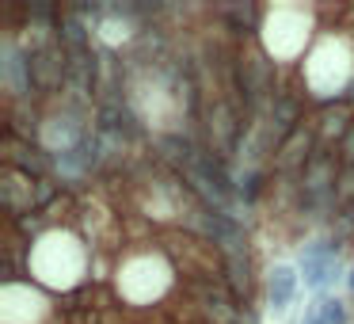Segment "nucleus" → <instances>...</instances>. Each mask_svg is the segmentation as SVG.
Listing matches in <instances>:
<instances>
[{"instance_id":"nucleus-3","label":"nucleus","mask_w":354,"mask_h":324,"mask_svg":"<svg viewBox=\"0 0 354 324\" xmlns=\"http://www.w3.org/2000/svg\"><path fill=\"white\" fill-rule=\"evenodd\" d=\"M316 149H320V145H316V126L313 123H301L297 130H293L290 138L274 149V172H282V176H301V168L313 161Z\"/></svg>"},{"instance_id":"nucleus-7","label":"nucleus","mask_w":354,"mask_h":324,"mask_svg":"<svg viewBox=\"0 0 354 324\" xmlns=\"http://www.w3.org/2000/svg\"><path fill=\"white\" fill-rule=\"evenodd\" d=\"M335 156H339V168L343 172H354V126L343 134V141L335 145Z\"/></svg>"},{"instance_id":"nucleus-6","label":"nucleus","mask_w":354,"mask_h":324,"mask_svg":"<svg viewBox=\"0 0 354 324\" xmlns=\"http://www.w3.org/2000/svg\"><path fill=\"white\" fill-rule=\"evenodd\" d=\"M221 12L232 19V31H236V35L255 31V19H259V12H255L252 4H229V8H221Z\"/></svg>"},{"instance_id":"nucleus-4","label":"nucleus","mask_w":354,"mask_h":324,"mask_svg":"<svg viewBox=\"0 0 354 324\" xmlns=\"http://www.w3.org/2000/svg\"><path fill=\"white\" fill-rule=\"evenodd\" d=\"M297 290H301V271L297 267H290V263H278V267H270V275H267V301H270V309H290V301L297 298Z\"/></svg>"},{"instance_id":"nucleus-5","label":"nucleus","mask_w":354,"mask_h":324,"mask_svg":"<svg viewBox=\"0 0 354 324\" xmlns=\"http://www.w3.org/2000/svg\"><path fill=\"white\" fill-rule=\"evenodd\" d=\"M305 324H346V301L343 298H320L308 305Z\"/></svg>"},{"instance_id":"nucleus-1","label":"nucleus","mask_w":354,"mask_h":324,"mask_svg":"<svg viewBox=\"0 0 354 324\" xmlns=\"http://www.w3.org/2000/svg\"><path fill=\"white\" fill-rule=\"evenodd\" d=\"M236 88L244 96V111H259V103L274 96V65L267 62L259 46H248L240 50L236 57Z\"/></svg>"},{"instance_id":"nucleus-2","label":"nucleus","mask_w":354,"mask_h":324,"mask_svg":"<svg viewBox=\"0 0 354 324\" xmlns=\"http://www.w3.org/2000/svg\"><path fill=\"white\" fill-rule=\"evenodd\" d=\"M297 271H301V282H305L308 290L324 294L328 282L339 278V244H331V240L308 244L305 252H301V260H297Z\"/></svg>"},{"instance_id":"nucleus-8","label":"nucleus","mask_w":354,"mask_h":324,"mask_svg":"<svg viewBox=\"0 0 354 324\" xmlns=\"http://www.w3.org/2000/svg\"><path fill=\"white\" fill-rule=\"evenodd\" d=\"M346 286H351V294H354V267H351V275H346Z\"/></svg>"}]
</instances>
